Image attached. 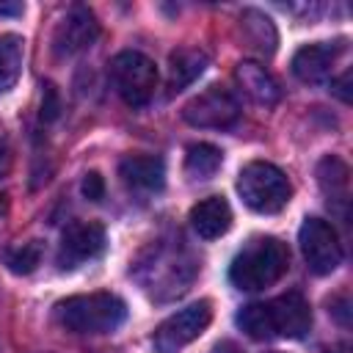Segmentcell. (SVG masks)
Listing matches in <instances>:
<instances>
[{
	"label": "cell",
	"instance_id": "cell-1",
	"mask_svg": "<svg viewBox=\"0 0 353 353\" xmlns=\"http://www.w3.org/2000/svg\"><path fill=\"white\" fill-rule=\"evenodd\" d=\"M290 268V248L279 237L248 240L229 265V281L237 290L256 292L276 284Z\"/></svg>",
	"mask_w": 353,
	"mask_h": 353
},
{
	"label": "cell",
	"instance_id": "cell-2",
	"mask_svg": "<svg viewBox=\"0 0 353 353\" xmlns=\"http://www.w3.org/2000/svg\"><path fill=\"white\" fill-rule=\"evenodd\" d=\"M199 265L190 259V254L174 243H154L138 262L135 276L143 284V290L152 292V298L165 301L174 295H182L188 284L193 281Z\"/></svg>",
	"mask_w": 353,
	"mask_h": 353
},
{
	"label": "cell",
	"instance_id": "cell-3",
	"mask_svg": "<svg viewBox=\"0 0 353 353\" xmlns=\"http://www.w3.org/2000/svg\"><path fill=\"white\" fill-rule=\"evenodd\" d=\"M55 320L72 334H110L127 320V303L113 292L72 295L55 303Z\"/></svg>",
	"mask_w": 353,
	"mask_h": 353
},
{
	"label": "cell",
	"instance_id": "cell-4",
	"mask_svg": "<svg viewBox=\"0 0 353 353\" xmlns=\"http://www.w3.org/2000/svg\"><path fill=\"white\" fill-rule=\"evenodd\" d=\"M237 193L248 210H254L259 215H273L290 204L292 185H290L287 174L281 168H276L273 163L254 160V163L243 165V171L237 174Z\"/></svg>",
	"mask_w": 353,
	"mask_h": 353
},
{
	"label": "cell",
	"instance_id": "cell-5",
	"mask_svg": "<svg viewBox=\"0 0 353 353\" xmlns=\"http://www.w3.org/2000/svg\"><path fill=\"white\" fill-rule=\"evenodd\" d=\"M110 80L130 108H143L157 88V66L135 50H124L110 61Z\"/></svg>",
	"mask_w": 353,
	"mask_h": 353
},
{
	"label": "cell",
	"instance_id": "cell-6",
	"mask_svg": "<svg viewBox=\"0 0 353 353\" xmlns=\"http://www.w3.org/2000/svg\"><path fill=\"white\" fill-rule=\"evenodd\" d=\"M212 320V303L210 301H199V303H190L179 312H174L171 317H165L154 336H152V345H154V353H179L185 345H190L193 339H199L207 325Z\"/></svg>",
	"mask_w": 353,
	"mask_h": 353
},
{
	"label": "cell",
	"instance_id": "cell-7",
	"mask_svg": "<svg viewBox=\"0 0 353 353\" xmlns=\"http://www.w3.org/2000/svg\"><path fill=\"white\" fill-rule=\"evenodd\" d=\"M298 243H301V254H303L309 270L317 276L336 270V265L342 262L339 237H336L334 226L323 218H306L298 232Z\"/></svg>",
	"mask_w": 353,
	"mask_h": 353
},
{
	"label": "cell",
	"instance_id": "cell-8",
	"mask_svg": "<svg viewBox=\"0 0 353 353\" xmlns=\"http://www.w3.org/2000/svg\"><path fill=\"white\" fill-rule=\"evenodd\" d=\"M182 116L193 127H210V130H223L232 127L240 119V105L232 91L221 85H210L201 94H196L185 108Z\"/></svg>",
	"mask_w": 353,
	"mask_h": 353
},
{
	"label": "cell",
	"instance_id": "cell-9",
	"mask_svg": "<svg viewBox=\"0 0 353 353\" xmlns=\"http://www.w3.org/2000/svg\"><path fill=\"white\" fill-rule=\"evenodd\" d=\"M105 251V229L94 221H74L63 229L58 245V268L74 270Z\"/></svg>",
	"mask_w": 353,
	"mask_h": 353
},
{
	"label": "cell",
	"instance_id": "cell-10",
	"mask_svg": "<svg viewBox=\"0 0 353 353\" xmlns=\"http://www.w3.org/2000/svg\"><path fill=\"white\" fill-rule=\"evenodd\" d=\"M99 36V22L91 8L74 6L66 11V17L55 25L52 33V52L58 58H72L83 50H88Z\"/></svg>",
	"mask_w": 353,
	"mask_h": 353
},
{
	"label": "cell",
	"instance_id": "cell-11",
	"mask_svg": "<svg viewBox=\"0 0 353 353\" xmlns=\"http://www.w3.org/2000/svg\"><path fill=\"white\" fill-rule=\"evenodd\" d=\"M268 317H270L273 336L301 339L312 328V309L301 292H284L268 301Z\"/></svg>",
	"mask_w": 353,
	"mask_h": 353
},
{
	"label": "cell",
	"instance_id": "cell-12",
	"mask_svg": "<svg viewBox=\"0 0 353 353\" xmlns=\"http://www.w3.org/2000/svg\"><path fill=\"white\" fill-rule=\"evenodd\" d=\"M342 50H345V41L306 44L292 55V74L303 83H320L331 74V66L342 55Z\"/></svg>",
	"mask_w": 353,
	"mask_h": 353
},
{
	"label": "cell",
	"instance_id": "cell-13",
	"mask_svg": "<svg viewBox=\"0 0 353 353\" xmlns=\"http://www.w3.org/2000/svg\"><path fill=\"white\" fill-rule=\"evenodd\" d=\"M119 176L135 193H157L165 185V165L157 154H127L119 163Z\"/></svg>",
	"mask_w": 353,
	"mask_h": 353
},
{
	"label": "cell",
	"instance_id": "cell-14",
	"mask_svg": "<svg viewBox=\"0 0 353 353\" xmlns=\"http://www.w3.org/2000/svg\"><path fill=\"white\" fill-rule=\"evenodd\" d=\"M190 226L201 240H215L232 226V207L223 196H210L190 210Z\"/></svg>",
	"mask_w": 353,
	"mask_h": 353
},
{
	"label": "cell",
	"instance_id": "cell-15",
	"mask_svg": "<svg viewBox=\"0 0 353 353\" xmlns=\"http://www.w3.org/2000/svg\"><path fill=\"white\" fill-rule=\"evenodd\" d=\"M234 80H237V85L243 88V94H245L248 99H254L256 105L270 108V105H276V102L281 99V88H279V83L273 80V74H270L265 66L254 63V61L237 63Z\"/></svg>",
	"mask_w": 353,
	"mask_h": 353
},
{
	"label": "cell",
	"instance_id": "cell-16",
	"mask_svg": "<svg viewBox=\"0 0 353 353\" xmlns=\"http://www.w3.org/2000/svg\"><path fill=\"white\" fill-rule=\"evenodd\" d=\"M240 41L245 50L256 52V55H273L276 52V44H279V33H276V25L270 22V17H265L262 11L256 8H245L240 14Z\"/></svg>",
	"mask_w": 353,
	"mask_h": 353
},
{
	"label": "cell",
	"instance_id": "cell-17",
	"mask_svg": "<svg viewBox=\"0 0 353 353\" xmlns=\"http://www.w3.org/2000/svg\"><path fill=\"white\" fill-rule=\"evenodd\" d=\"M204 69H207V52L204 50H199V47L174 50L168 58V88L171 91L188 88L196 77H201Z\"/></svg>",
	"mask_w": 353,
	"mask_h": 353
},
{
	"label": "cell",
	"instance_id": "cell-18",
	"mask_svg": "<svg viewBox=\"0 0 353 353\" xmlns=\"http://www.w3.org/2000/svg\"><path fill=\"white\" fill-rule=\"evenodd\" d=\"M317 182H320L328 204H339V212H345V204H347V182H350L347 165L339 157H334V154L323 157L320 165H317Z\"/></svg>",
	"mask_w": 353,
	"mask_h": 353
},
{
	"label": "cell",
	"instance_id": "cell-19",
	"mask_svg": "<svg viewBox=\"0 0 353 353\" xmlns=\"http://www.w3.org/2000/svg\"><path fill=\"white\" fill-rule=\"evenodd\" d=\"M25 41L14 33L0 36V94L11 91L22 74V58H25Z\"/></svg>",
	"mask_w": 353,
	"mask_h": 353
},
{
	"label": "cell",
	"instance_id": "cell-20",
	"mask_svg": "<svg viewBox=\"0 0 353 353\" xmlns=\"http://www.w3.org/2000/svg\"><path fill=\"white\" fill-rule=\"evenodd\" d=\"M221 163H223V154L218 146L193 143V146H188V154H185V174L190 179H210L218 174Z\"/></svg>",
	"mask_w": 353,
	"mask_h": 353
},
{
	"label": "cell",
	"instance_id": "cell-21",
	"mask_svg": "<svg viewBox=\"0 0 353 353\" xmlns=\"http://www.w3.org/2000/svg\"><path fill=\"white\" fill-rule=\"evenodd\" d=\"M237 325L245 336L251 339H270L273 328H270V317H268V303H248L237 312Z\"/></svg>",
	"mask_w": 353,
	"mask_h": 353
},
{
	"label": "cell",
	"instance_id": "cell-22",
	"mask_svg": "<svg viewBox=\"0 0 353 353\" xmlns=\"http://www.w3.org/2000/svg\"><path fill=\"white\" fill-rule=\"evenodd\" d=\"M41 254H44L41 243L39 240H28V243H19V245H14V248L6 251V265H8L11 273L28 276V273H33L39 268Z\"/></svg>",
	"mask_w": 353,
	"mask_h": 353
},
{
	"label": "cell",
	"instance_id": "cell-23",
	"mask_svg": "<svg viewBox=\"0 0 353 353\" xmlns=\"http://www.w3.org/2000/svg\"><path fill=\"white\" fill-rule=\"evenodd\" d=\"M83 196L91 199V201H99L105 196V182H102V176L97 171H88L83 176Z\"/></svg>",
	"mask_w": 353,
	"mask_h": 353
},
{
	"label": "cell",
	"instance_id": "cell-24",
	"mask_svg": "<svg viewBox=\"0 0 353 353\" xmlns=\"http://www.w3.org/2000/svg\"><path fill=\"white\" fill-rule=\"evenodd\" d=\"M11 160H14V154H11V141H8L6 127L0 124V179L11 171Z\"/></svg>",
	"mask_w": 353,
	"mask_h": 353
},
{
	"label": "cell",
	"instance_id": "cell-25",
	"mask_svg": "<svg viewBox=\"0 0 353 353\" xmlns=\"http://www.w3.org/2000/svg\"><path fill=\"white\" fill-rule=\"evenodd\" d=\"M58 116V97H55V88L47 85L44 88V102H41V119H55Z\"/></svg>",
	"mask_w": 353,
	"mask_h": 353
},
{
	"label": "cell",
	"instance_id": "cell-26",
	"mask_svg": "<svg viewBox=\"0 0 353 353\" xmlns=\"http://www.w3.org/2000/svg\"><path fill=\"white\" fill-rule=\"evenodd\" d=\"M347 83H350V72H345L339 80H334V85H331V91L342 99V102H350V91H347Z\"/></svg>",
	"mask_w": 353,
	"mask_h": 353
},
{
	"label": "cell",
	"instance_id": "cell-27",
	"mask_svg": "<svg viewBox=\"0 0 353 353\" xmlns=\"http://www.w3.org/2000/svg\"><path fill=\"white\" fill-rule=\"evenodd\" d=\"M22 11H25V6H22V3H0V14L17 17V14H22Z\"/></svg>",
	"mask_w": 353,
	"mask_h": 353
},
{
	"label": "cell",
	"instance_id": "cell-28",
	"mask_svg": "<svg viewBox=\"0 0 353 353\" xmlns=\"http://www.w3.org/2000/svg\"><path fill=\"white\" fill-rule=\"evenodd\" d=\"M212 353H237V347L234 345H218Z\"/></svg>",
	"mask_w": 353,
	"mask_h": 353
},
{
	"label": "cell",
	"instance_id": "cell-29",
	"mask_svg": "<svg viewBox=\"0 0 353 353\" xmlns=\"http://www.w3.org/2000/svg\"><path fill=\"white\" fill-rule=\"evenodd\" d=\"M270 353H281V350H270Z\"/></svg>",
	"mask_w": 353,
	"mask_h": 353
}]
</instances>
